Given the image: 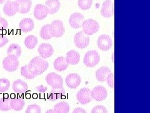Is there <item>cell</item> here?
<instances>
[{"label":"cell","instance_id":"cell-1","mask_svg":"<svg viewBox=\"0 0 150 113\" xmlns=\"http://www.w3.org/2000/svg\"><path fill=\"white\" fill-rule=\"evenodd\" d=\"M28 66L31 73L37 76L43 74L48 69L49 64L40 56H35L30 61Z\"/></svg>","mask_w":150,"mask_h":113},{"label":"cell","instance_id":"cell-2","mask_svg":"<svg viewBox=\"0 0 150 113\" xmlns=\"http://www.w3.org/2000/svg\"><path fill=\"white\" fill-rule=\"evenodd\" d=\"M100 56L96 50H90L84 55L83 63L86 67H94L99 64Z\"/></svg>","mask_w":150,"mask_h":113},{"label":"cell","instance_id":"cell-3","mask_svg":"<svg viewBox=\"0 0 150 113\" xmlns=\"http://www.w3.org/2000/svg\"><path fill=\"white\" fill-rule=\"evenodd\" d=\"M81 27L84 34L87 35H91L98 31L100 25L96 20L93 19H88L83 21Z\"/></svg>","mask_w":150,"mask_h":113},{"label":"cell","instance_id":"cell-4","mask_svg":"<svg viewBox=\"0 0 150 113\" xmlns=\"http://www.w3.org/2000/svg\"><path fill=\"white\" fill-rule=\"evenodd\" d=\"M46 81L53 89H59L63 87V79L62 76L54 72L48 74L46 77Z\"/></svg>","mask_w":150,"mask_h":113},{"label":"cell","instance_id":"cell-5","mask_svg":"<svg viewBox=\"0 0 150 113\" xmlns=\"http://www.w3.org/2000/svg\"><path fill=\"white\" fill-rule=\"evenodd\" d=\"M19 61L17 57L14 56H8L3 61V67L6 71L13 72L16 70L19 67Z\"/></svg>","mask_w":150,"mask_h":113},{"label":"cell","instance_id":"cell-6","mask_svg":"<svg viewBox=\"0 0 150 113\" xmlns=\"http://www.w3.org/2000/svg\"><path fill=\"white\" fill-rule=\"evenodd\" d=\"M74 43L79 49H85L90 44V39L87 35L84 34L83 31H79L75 35L74 38Z\"/></svg>","mask_w":150,"mask_h":113},{"label":"cell","instance_id":"cell-7","mask_svg":"<svg viewBox=\"0 0 150 113\" xmlns=\"http://www.w3.org/2000/svg\"><path fill=\"white\" fill-rule=\"evenodd\" d=\"M76 99L81 104H86L91 102L93 98L91 97V91L90 89L84 87L79 90L76 94Z\"/></svg>","mask_w":150,"mask_h":113},{"label":"cell","instance_id":"cell-8","mask_svg":"<svg viewBox=\"0 0 150 113\" xmlns=\"http://www.w3.org/2000/svg\"><path fill=\"white\" fill-rule=\"evenodd\" d=\"M98 48L103 51L109 50L112 46V41L110 36L102 35L99 36L97 40Z\"/></svg>","mask_w":150,"mask_h":113},{"label":"cell","instance_id":"cell-9","mask_svg":"<svg viewBox=\"0 0 150 113\" xmlns=\"http://www.w3.org/2000/svg\"><path fill=\"white\" fill-rule=\"evenodd\" d=\"M107 96V90L105 87L101 86H98L91 91V97L96 101H104Z\"/></svg>","mask_w":150,"mask_h":113},{"label":"cell","instance_id":"cell-10","mask_svg":"<svg viewBox=\"0 0 150 113\" xmlns=\"http://www.w3.org/2000/svg\"><path fill=\"white\" fill-rule=\"evenodd\" d=\"M101 15L106 18L112 16L114 14V4L111 0H106L102 4L101 9Z\"/></svg>","mask_w":150,"mask_h":113},{"label":"cell","instance_id":"cell-11","mask_svg":"<svg viewBox=\"0 0 150 113\" xmlns=\"http://www.w3.org/2000/svg\"><path fill=\"white\" fill-rule=\"evenodd\" d=\"M84 17L80 13H74L69 18L70 26L74 29H78L82 26Z\"/></svg>","mask_w":150,"mask_h":113},{"label":"cell","instance_id":"cell-12","mask_svg":"<svg viewBox=\"0 0 150 113\" xmlns=\"http://www.w3.org/2000/svg\"><path fill=\"white\" fill-rule=\"evenodd\" d=\"M38 51L42 59L49 58L54 53V49L52 45L50 44H41L38 49Z\"/></svg>","mask_w":150,"mask_h":113},{"label":"cell","instance_id":"cell-13","mask_svg":"<svg viewBox=\"0 0 150 113\" xmlns=\"http://www.w3.org/2000/svg\"><path fill=\"white\" fill-rule=\"evenodd\" d=\"M51 27L52 29L53 36L59 38L62 36L64 34L65 29L63 23L60 20H54L51 23Z\"/></svg>","mask_w":150,"mask_h":113},{"label":"cell","instance_id":"cell-14","mask_svg":"<svg viewBox=\"0 0 150 113\" xmlns=\"http://www.w3.org/2000/svg\"><path fill=\"white\" fill-rule=\"evenodd\" d=\"M81 82L80 76L77 74L73 73L68 75L66 78V83L67 86L71 89H76Z\"/></svg>","mask_w":150,"mask_h":113},{"label":"cell","instance_id":"cell-15","mask_svg":"<svg viewBox=\"0 0 150 113\" xmlns=\"http://www.w3.org/2000/svg\"><path fill=\"white\" fill-rule=\"evenodd\" d=\"M48 14V9L44 4H37L34 9V16L38 20H41L46 18Z\"/></svg>","mask_w":150,"mask_h":113},{"label":"cell","instance_id":"cell-16","mask_svg":"<svg viewBox=\"0 0 150 113\" xmlns=\"http://www.w3.org/2000/svg\"><path fill=\"white\" fill-rule=\"evenodd\" d=\"M3 12L8 16H13L18 12V6L16 1H8L3 7Z\"/></svg>","mask_w":150,"mask_h":113},{"label":"cell","instance_id":"cell-17","mask_svg":"<svg viewBox=\"0 0 150 113\" xmlns=\"http://www.w3.org/2000/svg\"><path fill=\"white\" fill-rule=\"evenodd\" d=\"M14 92L18 94L25 93L28 90V84L22 80L18 79L13 82L12 86Z\"/></svg>","mask_w":150,"mask_h":113},{"label":"cell","instance_id":"cell-18","mask_svg":"<svg viewBox=\"0 0 150 113\" xmlns=\"http://www.w3.org/2000/svg\"><path fill=\"white\" fill-rule=\"evenodd\" d=\"M18 6V12L21 14L27 13L30 11L32 5L31 0H16Z\"/></svg>","mask_w":150,"mask_h":113},{"label":"cell","instance_id":"cell-19","mask_svg":"<svg viewBox=\"0 0 150 113\" xmlns=\"http://www.w3.org/2000/svg\"><path fill=\"white\" fill-rule=\"evenodd\" d=\"M65 59L68 64L76 65L80 60V55L78 51L74 50H70L67 54Z\"/></svg>","mask_w":150,"mask_h":113},{"label":"cell","instance_id":"cell-20","mask_svg":"<svg viewBox=\"0 0 150 113\" xmlns=\"http://www.w3.org/2000/svg\"><path fill=\"white\" fill-rule=\"evenodd\" d=\"M45 6L48 9L49 14L53 15L58 11L61 3L59 0H47L45 3Z\"/></svg>","mask_w":150,"mask_h":113},{"label":"cell","instance_id":"cell-21","mask_svg":"<svg viewBox=\"0 0 150 113\" xmlns=\"http://www.w3.org/2000/svg\"><path fill=\"white\" fill-rule=\"evenodd\" d=\"M20 28L24 33L31 31L34 28V21L31 18H24L20 23Z\"/></svg>","mask_w":150,"mask_h":113},{"label":"cell","instance_id":"cell-22","mask_svg":"<svg viewBox=\"0 0 150 113\" xmlns=\"http://www.w3.org/2000/svg\"><path fill=\"white\" fill-rule=\"evenodd\" d=\"M53 65L54 69L59 72L65 70L68 68L69 65L65 58L63 57V56H59L57 59H56L54 61Z\"/></svg>","mask_w":150,"mask_h":113},{"label":"cell","instance_id":"cell-23","mask_svg":"<svg viewBox=\"0 0 150 113\" xmlns=\"http://www.w3.org/2000/svg\"><path fill=\"white\" fill-rule=\"evenodd\" d=\"M25 104V102L24 100L21 97H11V100L10 102L11 109H13L15 111H21L23 109Z\"/></svg>","mask_w":150,"mask_h":113},{"label":"cell","instance_id":"cell-24","mask_svg":"<svg viewBox=\"0 0 150 113\" xmlns=\"http://www.w3.org/2000/svg\"><path fill=\"white\" fill-rule=\"evenodd\" d=\"M65 95V91L63 87L59 89H52L51 92L48 95V99L50 101L54 102L58 99L62 98L63 96Z\"/></svg>","mask_w":150,"mask_h":113},{"label":"cell","instance_id":"cell-25","mask_svg":"<svg viewBox=\"0 0 150 113\" xmlns=\"http://www.w3.org/2000/svg\"><path fill=\"white\" fill-rule=\"evenodd\" d=\"M110 73H111V70L107 67H102L98 69L96 72V77L98 81L105 82L106 77Z\"/></svg>","mask_w":150,"mask_h":113},{"label":"cell","instance_id":"cell-26","mask_svg":"<svg viewBox=\"0 0 150 113\" xmlns=\"http://www.w3.org/2000/svg\"><path fill=\"white\" fill-rule=\"evenodd\" d=\"M40 36L43 40H50L53 37L52 29L50 25H45L41 28L40 30Z\"/></svg>","mask_w":150,"mask_h":113},{"label":"cell","instance_id":"cell-27","mask_svg":"<svg viewBox=\"0 0 150 113\" xmlns=\"http://www.w3.org/2000/svg\"><path fill=\"white\" fill-rule=\"evenodd\" d=\"M8 56H14L15 57H20L21 55V46L17 44H11L9 46L7 50Z\"/></svg>","mask_w":150,"mask_h":113},{"label":"cell","instance_id":"cell-28","mask_svg":"<svg viewBox=\"0 0 150 113\" xmlns=\"http://www.w3.org/2000/svg\"><path fill=\"white\" fill-rule=\"evenodd\" d=\"M11 97L6 95L0 99V110L3 111H7L11 109L10 102Z\"/></svg>","mask_w":150,"mask_h":113},{"label":"cell","instance_id":"cell-29","mask_svg":"<svg viewBox=\"0 0 150 113\" xmlns=\"http://www.w3.org/2000/svg\"><path fill=\"white\" fill-rule=\"evenodd\" d=\"M69 105L67 102H60L56 104L54 109L58 113H68L69 111Z\"/></svg>","mask_w":150,"mask_h":113},{"label":"cell","instance_id":"cell-30","mask_svg":"<svg viewBox=\"0 0 150 113\" xmlns=\"http://www.w3.org/2000/svg\"><path fill=\"white\" fill-rule=\"evenodd\" d=\"M24 44L28 49H33L38 44L37 37L34 35L28 36L24 41Z\"/></svg>","mask_w":150,"mask_h":113},{"label":"cell","instance_id":"cell-31","mask_svg":"<svg viewBox=\"0 0 150 113\" xmlns=\"http://www.w3.org/2000/svg\"><path fill=\"white\" fill-rule=\"evenodd\" d=\"M21 73L22 76L27 79H33L36 77L34 74H33L31 73L29 68H28V65L23 66V67H21Z\"/></svg>","mask_w":150,"mask_h":113},{"label":"cell","instance_id":"cell-32","mask_svg":"<svg viewBox=\"0 0 150 113\" xmlns=\"http://www.w3.org/2000/svg\"><path fill=\"white\" fill-rule=\"evenodd\" d=\"M10 87V81L8 79L3 78L0 79V92L7 91Z\"/></svg>","mask_w":150,"mask_h":113},{"label":"cell","instance_id":"cell-33","mask_svg":"<svg viewBox=\"0 0 150 113\" xmlns=\"http://www.w3.org/2000/svg\"><path fill=\"white\" fill-rule=\"evenodd\" d=\"M93 0H78V6L83 10L90 9L92 6Z\"/></svg>","mask_w":150,"mask_h":113},{"label":"cell","instance_id":"cell-34","mask_svg":"<svg viewBox=\"0 0 150 113\" xmlns=\"http://www.w3.org/2000/svg\"><path fill=\"white\" fill-rule=\"evenodd\" d=\"M26 113H41V108L37 104H31L28 106Z\"/></svg>","mask_w":150,"mask_h":113},{"label":"cell","instance_id":"cell-35","mask_svg":"<svg viewBox=\"0 0 150 113\" xmlns=\"http://www.w3.org/2000/svg\"><path fill=\"white\" fill-rule=\"evenodd\" d=\"M91 113H108V111L105 106L98 105L93 108Z\"/></svg>","mask_w":150,"mask_h":113},{"label":"cell","instance_id":"cell-36","mask_svg":"<svg viewBox=\"0 0 150 113\" xmlns=\"http://www.w3.org/2000/svg\"><path fill=\"white\" fill-rule=\"evenodd\" d=\"M106 81H107L108 84V86L112 88L113 89L114 88V74L113 73H110L108 75V76L106 77Z\"/></svg>","mask_w":150,"mask_h":113},{"label":"cell","instance_id":"cell-37","mask_svg":"<svg viewBox=\"0 0 150 113\" xmlns=\"http://www.w3.org/2000/svg\"><path fill=\"white\" fill-rule=\"evenodd\" d=\"M8 26V23L4 18L0 17V31L6 29Z\"/></svg>","mask_w":150,"mask_h":113},{"label":"cell","instance_id":"cell-38","mask_svg":"<svg viewBox=\"0 0 150 113\" xmlns=\"http://www.w3.org/2000/svg\"><path fill=\"white\" fill-rule=\"evenodd\" d=\"M9 41V40L6 36L0 34V48L6 45Z\"/></svg>","mask_w":150,"mask_h":113},{"label":"cell","instance_id":"cell-39","mask_svg":"<svg viewBox=\"0 0 150 113\" xmlns=\"http://www.w3.org/2000/svg\"><path fill=\"white\" fill-rule=\"evenodd\" d=\"M35 89H36V91H38L40 93H44L47 91V89H48V88H47L45 86H43V85H40V86H37Z\"/></svg>","mask_w":150,"mask_h":113},{"label":"cell","instance_id":"cell-40","mask_svg":"<svg viewBox=\"0 0 150 113\" xmlns=\"http://www.w3.org/2000/svg\"><path fill=\"white\" fill-rule=\"evenodd\" d=\"M72 113H87V112L85 110L83 109V108L77 107V108H75Z\"/></svg>","mask_w":150,"mask_h":113},{"label":"cell","instance_id":"cell-41","mask_svg":"<svg viewBox=\"0 0 150 113\" xmlns=\"http://www.w3.org/2000/svg\"><path fill=\"white\" fill-rule=\"evenodd\" d=\"M46 113H58L54 109H49L46 112Z\"/></svg>","mask_w":150,"mask_h":113},{"label":"cell","instance_id":"cell-42","mask_svg":"<svg viewBox=\"0 0 150 113\" xmlns=\"http://www.w3.org/2000/svg\"><path fill=\"white\" fill-rule=\"evenodd\" d=\"M4 1H5V0H0V4L3 3Z\"/></svg>","mask_w":150,"mask_h":113}]
</instances>
